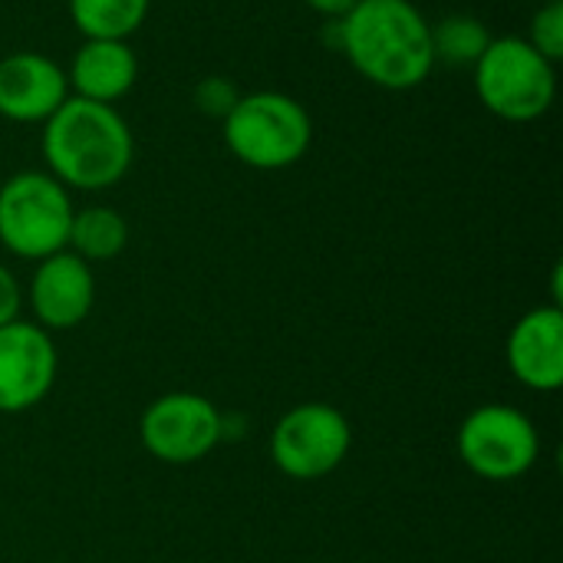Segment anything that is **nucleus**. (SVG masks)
<instances>
[{
    "instance_id": "obj_10",
    "label": "nucleus",
    "mask_w": 563,
    "mask_h": 563,
    "mask_svg": "<svg viewBox=\"0 0 563 563\" xmlns=\"http://www.w3.org/2000/svg\"><path fill=\"white\" fill-rule=\"evenodd\" d=\"M26 300L33 310V323L46 333L76 330L96 303V277L92 264L76 257L73 251L49 254L36 261V271L26 287Z\"/></svg>"
},
{
    "instance_id": "obj_7",
    "label": "nucleus",
    "mask_w": 563,
    "mask_h": 563,
    "mask_svg": "<svg viewBox=\"0 0 563 563\" xmlns=\"http://www.w3.org/2000/svg\"><path fill=\"white\" fill-rule=\"evenodd\" d=\"M353 449L350 419L330 402H300L271 432V459L294 482L333 475Z\"/></svg>"
},
{
    "instance_id": "obj_17",
    "label": "nucleus",
    "mask_w": 563,
    "mask_h": 563,
    "mask_svg": "<svg viewBox=\"0 0 563 563\" xmlns=\"http://www.w3.org/2000/svg\"><path fill=\"white\" fill-rule=\"evenodd\" d=\"M541 56H548L551 63H558L563 56V0L544 3L534 16H531V30L525 36Z\"/></svg>"
},
{
    "instance_id": "obj_8",
    "label": "nucleus",
    "mask_w": 563,
    "mask_h": 563,
    "mask_svg": "<svg viewBox=\"0 0 563 563\" xmlns=\"http://www.w3.org/2000/svg\"><path fill=\"white\" fill-rule=\"evenodd\" d=\"M142 449L162 465H195L224 439V416L208 396L165 393L139 419Z\"/></svg>"
},
{
    "instance_id": "obj_3",
    "label": "nucleus",
    "mask_w": 563,
    "mask_h": 563,
    "mask_svg": "<svg viewBox=\"0 0 563 563\" xmlns=\"http://www.w3.org/2000/svg\"><path fill=\"white\" fill-rule=\"evenodd\" d=\"M228 152L257 172H280L297 165L313 142V122L300 99L257 89L238 99V106L221 122Z\"/></svg>"
},
{
    "instance_id": "obj_20",
    "label": "nucleus",
    "mask_w": 563,
    "mask_h": 563,
    "mask_svg": "<svg viewBox=\"0 0 563 563\" xmlns=\"http://www.w3.org/2000/svg\"><path fill=\"white\" fill-rule=\"evenodd\" d=\"M310 10H317L320 16H327V20H340L343 13H350L353 10V3L356 0H303Z\"/></svg>"
},
{
    "instance_id": "obj_11",
    "label": "nucleus",
    "mask_w": 563,
    "mask_h": 563,
    "mask_svg": "<svg viewBox=\"0 0 563 563\" xmlns=\"http://www.w3.org/2000/svg\"><path fill=\"white\" fill-rule=\"evenodd\" d=\"M69 99L66 69L36 49L0 59V115L20 125H43Z\"/></svg>"
},
{
    "instance_id": "obj_14",
    "label": "nucleus",
    "mask_w": 563,
    "mask_h": 563,
    "mask_svg": "<svg viewBox=\"0 0 563 563\" xmlns=\"http://www.w3.org/2000/svg\"><path fill=\"white\" fill-rule=\"evenodd\" d=\"M125 244H129V224L115 208L89 205L73 211L66 251H73L86 264L112 261L125 251Z\"/></svg>"
},
{
    "instance_id": "obj_9",
    "label": "nucleus",
    "mask_w": 563,
    "mask_h": 563,
    "mask_svg": "<svg viewBox=\"0 0 563 563\" xmlns=\"http://www.w3.org/2000/svg\"><path fill=\"white\" fill-rule=\"evenodd\" d=\"M59 373L53 333L30 320L0 327V412L20 416L36 409Z\"/></svg>"
},
{
    "instance_id": "obj_16",
    "label": "nucleus",
    "mask_w": 563,
    "mask_h": 563,
    "mask_svg": "<svg viewBox=\"0 0 563 563\" xmlns=\"http://www.w3.org/2000/svg\"><path fill=\"white\" fill-rule=\"evenodd\" d=\"M488 43H492L488 26L472 13H449L439 23H432L435 63L442 59L449 66H475Z\"/></svg>"
},
{
    "instance_id": "obj_15",
    "label": "nucleus",
    "mask_w": 563,
    "mask_h": 563,
    "mask_svg": "<svg viewBox=\"0 0 563 563\" xmlns=\"http://www.w3.org/2000/svg\"><path fill=\"white\" fill-rule=\"evenodd\" d=\"M66 7L86 40H129L145 23L152 0H69Z\"/></svg>"
},
{
    "instance_id": "obj_19",
    "label": "nucleus",
    "mask_w": 563,
    "mask_h": 563,
    "mask_svg": "<svg viewBox=\"0 0 563 563\" xmlns=\"http://www.w3.org/2000/svg\"><path fill=\"white\" fill-rule=\"evenodd\" d=\"M20 307H23V290L16 277L10 274V267L0 264V327L20 320Z\"/></svg>"
},
{
    "instance_id": "obj_1",
    "label": "nucleus",
    "mask_w": 563,
    "mask_h": 563,
    "mask_svg": "<svg viewBox=\"0 0 563 563\" xmlns=\"http://www.w3.org/2000/svg\"><path fill=\"white\" fill-rule=\"evenodd\" d=\"M333 46L373 86L406 92L432 76V23L412 0H356L330 20Z\"/></svg>"
},
{
    "instance_id": "obj_4",
    "label": "nucleus",
    "mask_w": 563,
    "mask_h": 563,
    "mask_svg": "<svg viewBox=\"0 0 563 563\" xmlns=\"http://www.w3.org/2000/svg\"><path fill=\"white\" fill-rule=\"evenodd\" d=\"M558 63L541 56L525 36H492L472 66L478 102L505 122H534L558 99Z\"/></svg>"
},
{
    "instance_id": "obj_2",
    "label": "nucleus",
    "mask_w": 563,
    "mask_h": 563,
    "mask_svg": "<svg viewBox=\"0 0 563 563\" xmlns=\"http://www.w3.org/2000/svg\"><path fill=\"white\" fill-rule=\"evenodd\" d=\"M43 158L63 188L106 191L119 185L135 158V139L115 106L69 96L43 122Z\"/></svg>"
},
{
    "instance_id": "obj_18",
    "label": "nucleus",
    "mask_w": 563,
    "mask_h": 563,
    "mask_svg": "<svg viewBox=\"0 0 563 563\" xmlns=\"http://www.w3.org/2000/svg\"><path fill=\"white\" fill-rule=\"evenodd\" d=\"M244 92L238 89V82L234 79H228V76H205L198 86H195V106H198V112H205L208 119H228V112L238 106V99H241Z\"/></svg>"
},
{
    "instance_id": "obj_6",
    "label": "nucleus",
    "mask_w": 563,
    "mask_h": 563,
    "mask_svg": "<svg viewBox=\"0 0 563 563\" xmlns=\"http://www.w3.org/2000/svg\"><path fill=\"white\" fill-rule=\"evenodd\" d=\"M455 445L472 475L485 482H515L534 468L541 455V432L521 409L485 402L465 416Z\"/></svg>"
},
{
    "instance_id": "obj_12",
    "label": "nucleus",
    "mask_w": 563,
    "mask_h": 563,
    "mask_svg": "<svg viewBox=\"0 0 563 563\" xmlns=\"http://www.w3.org/2000/svg\"><path fill=\"white\" fill-rule=\"evenodd\" d=\"M508 366L531 393H558L563 386V310L544 303L528 310L508 333Z\"/></svg>"
},
{
    "instance_id": "obj_13",
    "label": "nucleus",
    "mask_w": 563,
    "mask_h": 563,
    "mask_svg": "<svg viewBox=\"0 0 563 563\" xmlns=\"http://www.w3.org/2000/svg\"><path fill=\"white\" fill-rule=\"evenodd\" d=\"M69 96L115 106L139 79V56L129 40H82L66 69Z\"/></svg>"
},
{
    "instance_id": "obj_5",
    "label": "nucleus",
    "mask_w": 563,
    "mask_h": 563,
    "mask_svg": "<svg viewBox=\"0 0 563 563\" xmlns=\"http://www.w3.org/2000/svg\"><path fill=\"white\" fill-rule=\"evenodd\" d=\"M73 198L49 172H16L0 185V244L23 261L66 251Z\"/></svg>"
}]
</instances>
